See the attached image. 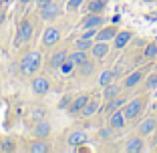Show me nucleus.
<instances>
[{"label": "nucleus", "mask_w": 157, "mask_h": 153, "mask_svg": "<svg viewBox=\"0 0 157 153\" xmlns=\"http://www.w3.org/2000/svg\"><path fill=\"white\" fill-rule=\"evenodd\" d=\"M143 56H145V59H149V60L155 59V56H157V42H149L147 47L143 48Z\"/></svg>", "instance_id": "nucleus-27"}, {"label": "nucleus", "mask_w": 157, "mask_h": 153, "mask_svg": "<svg viewBox=\"0 0 157 153\" xmlns=\"http://www.w3.org/2000/svg\"><path fill=\"white\" fill-rule=\"evenodd\" d=\"M109 48H111V47H109V42L95 40V42H93V47H91V51H89V52H91V56H93L95 60H101V59H105V56H107V52H109Z\"/></svg>", "instance_id": "nucleus-9"}, {"label": "nucleus", "mask_w": 157, "mask_h": 153, "mask_svg": "<svg viewBox=\"0 0 157 153\" xmlns=\"http://www.w3.org/2000/svg\"><path fill=\"white\" fill-rule=\"evenodd\" d=\"M111 133H113V129H111V127H107V129L101 131V137H103V139H107V137H111Z\"/></svg>", "instance_id": "nucleus-33"}, {"label": "nucleus", "mask_w": 157, "mask_h": 153, "mask_svg": "<svg viewBox=\"0 0 157 153\" xmlns=\"http://www.w3.org/2000/svg\"><path fill=\"white\" fill-rule=\"evenodd\" d=\"M105 22H107L105 16L89 12V16L83 20V24H81V26H83V28H101V26H105Z\"/></svg>", "instance_id": "nucleus-15"}, {"label": "nucleus", "mask_w": 157, "mask_h": 153, "mask_svg": "<svg viewBox=\"0 0 157 153\" xmlns=\"http://www.w3.org/2000/svg\"><path fill=\"white\" fill-rule=\"evenodd\" d=\"M36 2V6L40 8V6H44V4H48V2H52V0H34Z\"/></svg>", "instance_id": "nucleus-35"}, {"label": "nucleus", "mask_w": 157, "mask_h": 153, "mask_svg": "<svg viewBox=\"0 0 157 153\" xmlns=\"http://www.w3.org/2000/svg\"><path fill=\"white\" fill-rule=\"evenodd\" d=\"M87 59H89V51H78V48L71 51L69 56H67V60H69V63H73L75 67H78L81 63H85Z\"/></svg>", "instance_id": "nucleus-19"}, {"label": "nucleus", "mask_w": 157, "mask_h": 153, "mask_svg": "<svg viewBox=\"0 0 157 153\" xmlns=\"http://www.w3.org/2000/svg\"><path fill=\"white\" fill-rule=\"evenodd\" d=\"M69 105H71V99H69V97H65L63 101L59 103V107H60V109H65V107H69Z\"/></svg>", "instance_id": "nucleus-34"}, {"label": "nucleus", "mask_w": 157, "mask_h": 153, "mask_svg": "<svg viewBox=\"0 0 157 153\" xmlns=\"http://www.w3.org/2000/svg\"><path fill=\"white\" fill-rule=\"evenodd\" d=\"M89 99H91V95H89V93H78L77 97L71 101V105H69V113H73V115H78V113L83 111V107L87 105Z\"/></svg>", "instance_id": "nucleus-7"}, {"label": "nucleus", "mask_w": 157, "mask_h": 153, "mask_svg": "<svg viewBox=\"0 0 157 153\" xmlns=\"http://www.w3.org/2000/svg\"><path fill=\"white\" fill-rule=\"evenodd\" d=\"M147 107V95H139V97L131 99V101H127L123 105V113H125V119L127 121H135L141 113H143V109Z\"/></svg>", "instance_id": "nucleus-2"}, {"label": "nucleus", "mask_w": 157, "mask_h": 153, "mask_svg": "<svg viewBox=\"0 0 157 153\" xmlns=\"http://www.w3.org/2000/svg\"><path fill=\"white\" fill-rule=\"evenodd\" d=\"M30 87H33L34 95H46V93H48V89H51V81L46 79V77H34Z\"/></svg>", "instance_id": "nucleus-14"}, {"label": "nucleus", "mask_w": 157, "mask_h": 153, "mask_svg": "<svg viewBox=\"0 0 157 153\" xmlns=\"http://www.w3.org/2000/svg\"><path fill=\"white\" fill-rule=\"evenodd\" d=\"M157 87V73L153 71V75H149V77H145V89H155Z\"/></svg>", "instance_id": "nucleus-29"}, {"label": "nucleus", "mask_w": 157, "mask_h": 153, "mask_svg": "<svg viewBox=\"0 0 157 153\" xmlns=\"http://www.w3.org/2000/svg\"><path fill=\"white\" fill-rule=\"evenodd\" d=\"M51 131H52V127H51L48 121H38L36 125H34V129H33V135L36 139H44V137L51 135Z\"/></svg>", "instance_id": "nucleus-18"}, {"label": "nucleus", "mask_w": 157, "mask_h": 153, "mask_svg": "<svg viewBox=\"0 0 157 153\" xmlns=\"http://www.w3.org/2000/svg\"><path fill=\"white\" fill-rule=\"evenodd\" d=\"M30 2H34V0H20V4H30Z\"/></svg>", "instance_id": "nucleus-36"}, {"label": "nucleus", "mask_w": 157, "mask_h": 153, "mask_svg": "<svg viewBox=\"0 0 157 153\" xmlns=\"http://www.w3.org/2000/svg\"><path fill=\"white\" fill-rule=\"evenodd\" d=\"M63 14V6L59 4V2H48V4L40 6V18L44 20V22H52V20H56Z\"/></svg>", "instance_id": "nucleus-3"}, {"label": "nucleus", "mask_w": 157, "mask_h": 153, "mask_svg": "<svg viewBox=\"0 0 157 153\" xmlns=\"http://www.w3.org/2000/svg\"><path fill=\"white\" fill-rule=\"evenodd\" d=\"M153 71H155V73H157V63H155V67H153Z\"/></svg>", "instance_id": "nucleus-39"}, {"label": "nucleus", "mask_w": 157, "mask_h": 153, "mask_svg": "<svg viewBox=\"0 0 157 153\" xmlns=\"http://www.w3.org/2000/svg\"><path fill=\"white\" fill-rule=\"evenodd\" d=\"M107 8V0H89L87 2V10L93 14H101Z\"/></svg>", "instance_id": "nucleus-23"}, {"label": "nucleus", "mask_w": 157, "mask_h": 153, "mask_svg": "<svg viewBox=\"0 0 157 153\" xmlns=\"http://www.w3.org/2000/svg\"><path fill=\"white\" fill-rule=\"evenodd\" d=\"M93 67H95V63H91V60L87 59L85 63H81V65H78V73H81V75H91Z\"/></svg>", "instance_id": "nucleus-28"}, {"label": "nucleus", "mask_w": 157, "mask_h": 153, "mask_svg": "<svg viewBox=\"0 0 157 153\" xmlns=\"http://www.w3.org/2000/svg\"><path fill=\"white\" fill-rule=\"evenodd\" d=\"M145 149V141L141 135H135V137H129L127 143H125V151L127 153H139Z\"/></svg>", "instance_id": "nucleus-13"}, {"label": "nucleus", "mask_w": 157, "mask_h": 153, "mask_svg": "<svg viewBox=\"0 0 157 153\" xmlns=\"http://www.w3.org/2000/svg\"><path fill=\"white\" fill-rule=\"evenodd\" d=\"M2 20H4V14H2V12H0V22H2Z\"/></svg>", "instance_id": "nucleus-38"}, {"label": "nucleus", "mask_w": 157, "mask_h": 153, "mask_svg": "<svg viewBox=\"0 0 157 153\" xmlns=\"http://www.w3.org/2000/svg\"><path fill=\"white\" fill-rule=\"evenodd\" d=\"M93 42H95V40H91V38H83V36H81L77 42H75V48H78V51H91Z\"/></svg>", "instance_id": "nucleus-26"}, {"label": "nucleus", "mask_w": 157, "mask_h": 153, "mask_svg": "<svg viewBox=\"0 0 157 153\" xmlns=\"http://www.w3.org/2000/svg\"><path fill=\"white\" fill-rule=\"evenodd\" d=\"M33 38V22L30 18H22V22L18 24V33H16V47H20L22 42H28Z\"/></svg>", "instance_id": "nucleus-4"}, {"label": "nucleus", "mask_w": 157, "mask_h": 153, "mask_svg": "<svg viewBox=\"0 0 157 153\" xmlns=\"http://www.w3.org/2000/svg\"><path fill=\"white\" fill-rule=\"evenodd\" d=\"M42 67V56L38 51H30L22 56L20 60V75L22 77H34L38 73V69Z\"/></svg>", "instance_id": "nucleus-1"}, {"label": "nucleus", "mask_w": 157, "mask_h": 153, "mask_svg": "<svg viewBox=\"0 0 157 153\" xmlns=\"http://www.w3.org/2000/svg\"><path fill=\"white\" fill-rule=\"evenodd\" d=\"M30 151L33 153H46V151H51V143L46 141V137L44 139H38L30 145Z\"/></svg>", "instance_id": "nucleus-24"}, {"label": "nucleus", "mask_w": 157, "mask_h": 153, "mask_svg": "<svg viewBox=\"0 0 157 153\" xmlns=\"http://www.w3.org/2000/svg\"><path fill=\"white\" fill-rule=\"evenodd\" d=\"M155 109H157V105H155Z\"/></svg>", "instance_id": "nucleus-41"}, {"label": "nucleus", "mask_w": 157, "mask_h": 153, "mask_svg": "<svg viewBox=\"0 0 157 153\" xmlns=\"http://www.w3.org/2000/svg\"><path fill=\"white\" fill-rule=\"evenodd\" d=\"M127 103V99L125 97H115V99H109L107 101V105H105V113L107 115H111V113H115L117 109H121V107Z\"/></svg>", "instance_id": "nucleus-22"}, {"label": "nucleus", "mask_w": 157, "mask_h": 153, "mask_svg": "<svg viewBox=\"0 0 157 153\" xmlns=\"http://www.w3.org/2000/svg\"><path fill=\"white\" fill-rule=\"evenodd\" d=\"M117 33H119V28H115V26H101V28H99V33H97V36H95V40L111 42L113 38L117 36Z\"/></svg>", "instance_id": "nucleus-16"}, {"label": "nucleus", "mask_w": 157, "mask_h": 153, "mask_svg": "<svg viewBox=\"0 0 157 153\" xmlns=\"http://www.w3.org/2000/svg\"><path fill=\"white\" fill-rule=\"evenodd\" d=\"M99 109H101V103H99L95 97H91V99L87 101V105L83 107L81 117H83V119H91V117H95V115L99 113Z\"/></svg>", "instance_id": "nucleus-12"}, {"label": "nucleus", "mask_w": 157, "mask_h": 153, "mask_svg": "<svg viewBox=\"0 0 157 153\" xmlns=\"http://www.w3.org/2000/svg\"><path fill=\"white\" fill-rule=\"evenodd\" d=\"M121 89H123V87H121V85H117V83H109V85H105V87H103V97H105V101L119 97Z\"/></svg>", "instance_id": "nucleus-21"}, {"label": "nucleus", "mask_w": 157, "mask_h": 153, "mask_svg": "<svg viewBox=\"0 0 157 153\" xmlns=\"http://www.w3.org/2000/svg\"><path fill=\"white\" fill-rule=\"evenodd\" d=\"M59 40H60V28L46 26V30L42 33V47H55Z\"/></svg>", "instance_id": "nucleus-6"}, {"label": "nucleus", "mask_w": 157, "mask_h": 153, "mask_svg": "<svg viewBox=\"0 0 157 153\" xmlns=\"http://www.w3.org/2000/svg\"><path fill=\"white\" fill-rule=\"evenodd\" d=\"M85 0H67V10L73 12V10H78V6L83 4Z\"/></svg>", "instance_id": "nucleus-30"}, {"label": "nucleus", "mask_w": 157, "mask_h": 153, "mask_svg": "<svg viewBox=\"0 0 157 153\" xmlns=\"http://www.w3.org/2000/svg\"><path fill=\"white\" fill-rule=\"evenodd\" d=\"M0 149L8 153V151H14V149H16V145H14L12 139H4V143H2V147H0Z\"/></svg>", "instance_id": "nucleus-31"}, {"label": "nucleus", "mask_w": 157, "mask_h": 153, "mask_svg": "<svg viewBox=\"0 0 157 153\" xmlns=\"http://www.w3.org/2000/svg\"><path fill=\"white\" fill-rule=\"evenodd\" d=\"M131 38H133V30H119L117 36L113 38V47H115L117 51H121V48H125L131 42Z\"/></svg>", "instance_id": "nucleus-11"}, {"label": "nucleus", "mask_w": 157, "mask_h": 153, "mask_svg": "<svg viewBox=\"0 0 157 153\" xmlns=\"http://www.w3.org/2000/svg\"><path fill=\"white\" fill-rule=\"evenodd\" d=\"M12 2H14V0H4V4H12Z\"/></svg>", "instance_id": "nucleus-37"}, {"label": "nucleus", "mask_w": 157, "mask_h": 153, "mask_svg": "<svg viewBox=\"0 0 157 153\" xmlns=\"http://www.w3.org/2000/svg\"><path fill=\"white\" fill-rule=\"evenodd\" d=\"M115 71H111V69H105L101 75H99V87H105V85H109V83H113V79H115Z\"/></svg>", "instance_id": "nucleus-25"}, {"label": "nucleus", "mask_w": 157, "mask_h": 153, "mask_svg": "<svg viewBox=\"0 0 157 153\" xmlns=\"http://www.w3.org/2000/svg\"><path fill=\"white\" fill-rule=\"evenodd\" d=\"M155 129H157V117L149 115V117H145V119L137 125V135H141V137H147V135L155 133Z\"/></svg>", "instance_id": "nucleus-5"}, {"label": "nucleus", "mask_w": 157, "mask_h": 153, "mask_svg": "<svg viewBox=\"0 0 157 153\" xmlns=\"http://www.w3.org/2000/svg\"><path fill=\"white\" fill-rule=\"evenodd\" d=\"M85 141H87V133H85L83 129H77V131H73V133L69 135L67 143H69V147H78V145L85 143Z\"/></svg>", "instance_id": "nucleus-20"}, {"label": "nucleus", "mask_w": 157, "mask_h": 153, "mask_svg": "<svg viewBox=\"0 0 157 153\" xmlns=\"http://www.w3.org/2000/svg\"><path fill=\"white\" fill-rule=\"evenodd\" d=\"M155 151H157V145H155Z\"/></svg>", "instance_id": "nucleus-40"}, {"label": "nucleus", "mask_w": 157, "mask_h": 153, "mask_svg": "<svg viewBox=\"0 0 157 153\" xmlns=\"http://www.w3.org/2000/svg\"><path fill=\"white\" fill-rule=\"evenodd\" d=\"M67 56H69V51H65V48L55 51L51 55V59H48V67H51V69H60V65L67 60Z\"/></svg>", "instance_id": "nucleus-17"}, {"label": "nucleus", "mask_w": 157, "mask_h": 153, "mask_svg": "<svg viewBox=\"0 0 157 153\" xmlns=\"http://www.w3.org/2000/svg\"><path fill=\"white\" fill-rule=\"evenodd\" d=\"M107 117H109V127H111V129H123V127L127 125L123 107H121V109H117L115 113H111V115H107Z\"/></svg>", "instance_id": "nucleus-10"}, {"label": "nucleus", "mask_w": 157, "mask_h": 153, "mask_svg": "<svg viewBox=\"0 0 157 153\" xmlns=\"http://www.w3.org/2000/svg\"><path fill=\"white\" fill-rule=\"evenodd\" d=\"M143 79H145V71H143V69H137L135 73H131L129 77L123 81V85H121V87H123L125 91H129V89H135Z\"/></svg>", "instance_id": "nucleus-8"}, {"label": "nucleus", "mask_w": 157, "mask_h": 153, "mask_svg": "<svg viewBox=\"0 0 157 153\" xmlns=\"http://www.w3.org/2000/svg\"><path fill=\"white\" fill-rule=\"evenodd\" d=\"M97 33H99V28H85V33H83V38H95L97 36Z\"/></svg>", "instance_id": "nucleus-32"}]
</instances>
